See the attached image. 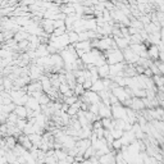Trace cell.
Segmentation results:
<instances>
[{
	"mask_svg": "<svg viewBox=\"0 0 164 164\" xmlns=\"http://www.w3.org/2000/svg\"><path fill=\"white\" fill-rule=\"evenodd\" d=\"M104 55L106 58V63L109 65L112 64H118V63H123L124 62V57L122 50L119 49H109L104 53Z\"/></svg>",
	"mask_w": 164,
	"mask_h": 164,
	"instance_id": "obj_1",
	"label": "cell"
},
{
	"mask_svg": "<svg viewBox=\"0 0 164 164\" xmlns=\"http://www.w3.org/2000/svg\"><path fill=\"white\" fill-rule=\"evenodd\" d=\"M80 100L87 105H91V104H100L101 99H100V95L92 91V90H87L82 96H80Z\"/></svg>",
	"mask_w": 164,
	"mask_h": 164,
	"instance_id": "obj_2",
	"label": "cell"
},
{
	"mask_svg": "<svg viewBox=\"0 0 164 164\" xmlns=\"http://www.w3.org/2000/svg\"><path fill=\"white\" fill-rule=\"evenodd\" d=\"M112 113L114 119H124L126 122H128V117H127V108L121 105H113L112 106Z\"/></svg>",
	"mask_w": 164,
	"mask_h": 164,
	"instance_id": "obj_3",
	"label": "cell"
},
{
	"mask_svg": "<svg viewBox=\"0 0 164 164\" xmlns=\"http://www.w3.org/2000/svg\"><path fill=\"white\" fill-rule=\"evenodd\" d=\"M73 46L76 48V50H77V53H78L80 58L83 55V54H86V53H90V51L94 49V48H92V44H91V41H78L77 44H74Z\"/></svg>",
	"mask_w": 164,
	"mask_h": 164,
	"instance_id": "obj_4",
	"label": "cell"
},
{
	"mask_svg": "<svg viewBox=\"0 0 164 164\" xmlns=\"http://www.w3.org/2000/svg\"><path fill=\"white\" fill-rule=\"evenodd\" d=\"M122 53H123V57H124V62L127 64H137V62L140 60V57L129 46L127 49L122 50Z\"/></svg>",
	"mask_w": 164,
	"mask_h": 164,
	"instance_id": "obj_5",
	"label": "cell"
},
{
	"mask_svg": "<svg viewBox=\"0 0 164 164\" xmlns=\"http://www.w3.org/2000/svg\"><path fill=\"white\" fill-rule=\"evenodd\" d=\"M126 62L123 63H118V64H112L110 65V76L109 78H114L117 76H122L123 77V71H124V67H126Z\"/></svg>",
	"mask_w": 164,
	"mask_h": 164,
	"instance_id": "obj_6",
	"label": "cell"
},
{
	"mask_svg": "<svg viewBox=\"0 0 164 164\" xmlns=\"http://www.w3.org/2000/svg\"><path fill=\"white\" fill-rule=\"evenodd\" d=\"M118 154L117 150H113L108 154L103 155L99 158V164H117V159H115V155Z\"/></svg>",
	"mask_w": 164,
	"mask_h": 164,
	"instance_id": "obj_7",
	"label": "cell"
},
{
	"mask_svg": "<svg viewBox=\"0 0 164 164\" xmlns=\"http://www.w3.org/2000/svg\"><path fill=\"white\" fill-rule=\"evenodd\" d=\"M131 109H134L135 112H141V110H144L145 108V104H144V100L143 99H140V97H131V101H129V106Z\"/></svg>",
	"mask_w": 164,
	"mask_h": 164,
	"instance_id": "obj_8",
	"label": "cell"
},
{
	"mask_svg": "<svg viewBox=\"0 0 164 164\" xmlns=\"http://www.w3.org/2000/svg\"><path fill=\"white\" fill-rule=\"evenodd\" d=\"M112 92L118 97V100L121 101V104H123L127 99H129V96H128V94H127V91H126V87L118 86V87H115V89H114Z\"/></svg>",
	"mask_w": 164,
	"mask_h": 164,
	"instance_id": "obj_9",
	"label": "cell"
},
{
	"mask_svg": "<svg viewBox=\"0 0 164 164\" xmlns=\"http://www.w3.org/2000/svg\"><path fill=\"white\" fill-rule=\"evenodd\" d=\"M99 115L103 118H113V113H112V106L106 105L104 103L99 104Z\"/></svg>",
	"mask_w": 164,
	"mask_h": 164,
	"instance_id": "obj_10",
	"label": "cell"
},
{
	"mask_svg": "<svg viewBox=\"0 0 164 164\" xmlns=\"http://www.w3.org/2000/svg\"><path fill=\"white\" fill-rule=\"evenodd\" d=\"M121 140H122L123 146H129L132 143H135L137 138H136V135H135L134 131H127V132L123 134V136H122Z\"/></svg>",
	"mask_w": 164,
	"mask_h": 164,
	"instance_id": "obj_11",
	"label": "cell"
},
{
	"mask_svg": "<svg viewBox=\"0 0 164 164\" xmlns=\"http://www.w3.org/2000/svg\"><path fill=\"white\" fill-rule=\"evenodd\" d=\"M54 22L55 21H53V19H46V18H44L41 22H40V26L42 27V30L46 32V34L51 35L54 30H55V27H54Z\"/></svg>",
	"mask_w": 164,
	"mask_h": 164,
	"instance_id": "obj_12",
	"label": "cell"
},
{
	"mask_svg": "<svg viewBox=\"0 0 164 164\" xmlns=\"http://www.w3.org/2000/svg\"><path fill=\"white\" fill-rule=\"evenodd\" d=\"M17 140H18V144H21L22 146H23L25 149H27L28 151H31L32 149H34V144L31 143V140H30V137H28L27 135L22 134Z\"/></svg>",
	"mask_w": 164,
	"mask_h": 164,
	"instance_id": "obj_13",
	"label": "cell"
},
{
	"mask_svg": "<svg viewBox=\"0 0 164 164\" xmlns=\"http://www.w3.org/2000/svg\"><path fill=\"white\" fill-rule=\"evenodd\" d=\"M40 91H44L42 89V85L40 81H32L28 86H27V94L31 96L34 92H40Z\"/></svg>",
	"mask_w": 164,
	"mask_h": 164,
	"instance_id": "obj_14",
	"label": "cell"
},
{
	"mask_svg": "<svg viewBox=\"0 0 164 164\" xmlns=\"http://www.w3.org/2000/svg\"><path fill=\"white\" fill-rule=\"evenodd\" d=\"M148 54H149V59H151L152 62L159 60V54H160L159 46H158V45H151V46L148 49Z\"/></svg>",
	"mask_w": 164,
	"mask_h": 164,
	"instance_id": "obj_15",
	"label": "cell"
},
{
	"mask_svg": "<svg viewBox=\"0 0 164 164\" xmlns=\"http://www.w3.org/2000/svg\"><path fill=\"white\" fill-rule=\"evenodd\" d=\"M138 76L136 71V65L135 64H126L124 71H123V77H136Z\"/></svg>",
	"mask_w": 164,
	"mask_h": 164,
	"instance_id": "obj_16",
	"label": "cell"
},
{
	"mask_svg": "<svg viewBox=\"0 0 164 164\" xmlns=\"http://www.w3.org/2000/svg\"><path fill=\"white\" fill-rule=\"evenodd\" d=\"M26 108L31 109V110H35V112H41V104L39 103L37 99H35V97L30 96V99L26 104Z\"/></svg>",
	"mask_w": 164,
	"mask_h": 164,
	"instance_id": "obj_17",
	"label": "cell"
},
{
	"mask_svg": "<svg viewBox=\"0 0 164 164\" xmlns=\"http://www.w3.org/2000/svg\"><path fill=\"white\" fill-rule=\"evenodd\" d=\"M97 72H99V77L101 80L108 78L109 76H110V65L106 63V64L101 65V67H97Z\"/></svg>",
	"mask_w": 164,
	"mask_h": 164,
	"instance_id": "obj_18",
	"label": "cell"
},
{
	"mask_svg": "<svg viewBox=\"0 0 164 164\" xmlns=\"http://www.w3.org/2000/svg\"><path fill=\"white\" fill-rule=\"evenodd\" d=\"M114 41L117 42V46L119 50H124L129 46V40L126 37H114Z\"/></svg>",
	"mask_w": 164,
	"mask_h": 164,
	"instance_id": "obj_19",
	"label": "cell"
},
{
	"mask_svg": "<svg viewBox=\"0 0 164 164\" xmlns=\"http://www.w3.org/2000/svg\"><path fill=\"white\" fill-rule=\"evenodd\" d=\"M36 54H37V58L49 57L50 53H49V50H48V45H44V44H41V45L36 49Z\"/></svg>",
	"mask_w": 164,
	"mask_h": 164,
	"instance_id": "obj_20",
	"label": "cell"
},
{
	"mask_svg": "<svg viewBox=\"0 0 164 164\" xmlns=\"http://www.w3.org/2000/svg\"><path fill=\"white\" fill-rule=\"evenodd\" d=\"M101 122H103V127L106 131H113L115 128V126H114V118H103Z\"/></svg>",
	"mask_w": 164,
	"mask_h": 164,
	"instance_id": "obj_21",
	"label": "cell"
},
{
	"mask_svg": "<svg viewBox=\"0 0 164 164\" xmlns=\"http://www.w3.org/2000/svg\"><path fill=\"white\" fill-rule=\"evenodd\" d=\"M14 113L18 115V118L27 119V108H26V106H19V105H17Z\"/></svg>",
	"mask_w": 164,
	"mask_h": 164,
	"instance_id": "obj_22",
	"label": "cell"
},
{
	"mask_svg": "<svg viewBox=\"0 0 164 164\" xmlns=\"http://www.w3.org/2000/svg\"><path fill=\"white\" fill-rule=\"evenodd\" d=\"M91 90L92 91H95V92H101V91H104L105 90V86H104V81L100 78V80H97L94 85H92V87H91Z\"/></svg>",
	"mask_w": 164,
	"mask_h": 164,
	"instance_id": "obj_23",
	"label": "cell"
},
{
	"mask_svg": "<svg viewBox=\"0 0 164 164\" xmlns=\"http://www.w3.org/2000/svg\"><path fill=\"white\" fill-rule=\"evenodd\" d=\"M4 158L7 159V162H8L9 164H13V163H16V162L18 160V158H17V155L14 154L13 150H8V151L5 152V157H4Z\"/></svg>",
	"mask_w": 164,
	"mask_h": 164,
	"instance_id": "obj_24",
	"label": "cell"
},
{
	"mask_svg": "<svg viewBox=\"0 0 164 164\" xmlns=\"http://www.w3.org/2000/svg\"><path fill=\"white\" fill-rule=\"evenodd\" d=\"M67 34H68V37H69L71 45H74V44H77L80 41V34H77V32L69 31V32H67Z\"/></svg>",
	"mask_w": 164,
	"mask_h": 164,
	"instance_id": "obj_25",
	"label": "cell"
},
{
	"mask_svg": "<svg viewBox=\"0 0 164 164\" xmlns=\"http://www.w3.org/2000/svg\"><path fill=\"white\" fill-rule=\"evenodd\" d=\"M64 34H67V27L55 28V30H54V32L51 34V37H59V36H63Z\"/></svg>",
	"mask_w": 164,
	"mask_h": 164,
	"instance_id": "obj_26",
	"label": "cell"
},
{
	"mask_svg": "<svg viewBox=\"0 0 164 164\" xmlns=\"http://www.w3.org/2000/svg\"><path fill=\"white\" fill-rule=\"evenodd\" d=\"M73 91H74V95H77L78 97L82 96V95L86 92L83 85H81V83H77V85H76V87H74V90H73Z\"/></svg>",
	"mask_w": 164,
	"mask_h": 164,
	"instance_id": "obj_27",
	"label": "cell"
},
{
	"mask_svg": "<svg viewBox=\"0 0 164 164\" xmlns=\"http://www.w3.org/2000/svg\"><path fill=\"white\" fill-rule=\"evenodd\" d=\"M96 155V149L91 145L89 149H87L86 150V152H85V154H83V157H85V159H90L91 157H95Z\"/></svg>",
	"mask_w": 164,
	"mask_h": 164,
	"instance_id": "obj_28",
	"label": "cell"
},
{
	"mask_svg": "<svg viewBox=\"0 0 164 164\" xmlns=\"http://www.w3.org/2000/svg\"><path fill=\"white\" fill-rule=\"evenodd\" d=\"M127 122L124 121V119H114V126L117 129H122L124 131V127H126Z\"/></svg>",
	"mask_w": 164,
	"mask_h": 164,
	"instance_id": "obj_29",
	"label": "cell"
},
{
	"mask_svg": "<svg viewBox=\"0 0 164 164\" xmlns=\"http://www.w3.org/2000/svg\"><path fill=\"white\" fill-rule=\"evenodd\" d=\"M78 100H80V97L77 95H73L71 97H64V103L68 104V105H73L74 103H77Z\"/></svg>",
	"mask_w": 164,
	"mask_h": 164,
	"instance_id": "obj_30",
	"label": "cell"
},
{
	"mask_svg": "<svg viewBox=\"0 0 164 164\" xmlns=\"http://www.w3.org/2000/svg\"><path fill=\"white\" fill-rule=\"evenodd\" d=\"M55 157L58 158V160H65L67 157H68V152L63 151L62 149L60 150H55Z\"/></svg>",
	"mask_w": 164,
	"mask_h": 164,
	"instance_id": "obj_31",
	"label": "cell"
},
{
	"mask_svg": "<svg viewBox=\"0 0 164 164\" xmlns=\"http://www.w3.org/2000/svg\"><path fill=\"white\" fill-rule=\"evenodd\" d=\"M110 134L113 135V137H114V140H119V138H122V136H123V134H124V131H122V129H117V128H114L113 131H110Z\"/></svg>",
	"mask_w": 164,
	"mask_h": 164,
	"instance_id": "obj_32",
	"label": "cell"
},
{
	"mask_svg": "<svg viewBox=\"0 0 164 164\" xmlns=\"http://www.w3.org/2000/svg\"><path fill=\"white\" fill-rule=\"evenodd\" d=\"M149 68L151 69V72H152V73H154V76H163V74H162V72L159 71V68H158V65H157L154 62H152V63L150 64V67H149Z\"/></svg>",
	"mask_w": 164,
	"mask_h": 164,
	"instance_id": "obj_33",
	"label": "cell"
},
{
	"mask_svg": "<svg viewBox=\"0 0 164 164\" xmlns=\"http://www.w3.org/2000/svg\"><path fill=\"white\" fill-rule=\"evenodd\" d=\"M115 159H117V164H127L123 154H122V151H118V154L115 155Z\"/></svg>",
	"mask_w": 164,
	"mask_h": 164,
	"instance_id": "obj_34",
	"label": "cell"
},
{
	"mask_svg": "<svg viewBox=\"0 0 164 164\" xmlns=\"http://www.w3.org/2000/svg\"><path fill=\"white\" fill-rule=\"evenodd\" d=\"M113 148H114V150H117V151H121V150H122V148H123L122 140H121V138H119V140H114V143H113Z\"/></svg>",
	"mask_w": 164,
	"mask_h": 164,
	"instance_id": "obj_35",
	"label": "cell"
},
{
	"mask_svg": "<svg viewBox=\"0 0 164 164\" xmlns=\"http://www.w3.org/2000/svg\"><path fill=\"white\" fill-rule=\"evenodd\" d=\"M89 110L91 113H94L95 115H99V104H91L89 106Z\"/></svg>",
	"mask_w": 164,
	"mask_h": 164,
	"instance_id": "obj_36",
	"label": "cell"
},
{
	"mask_svg": "<svg viewBox=\"0 0 164 164\" xmlns=\"http://www.w3.org/2000/svg\"><path fill=\"white\" fill-rule=\"evenodd\" d=\"M54 27L55 28H62V27H65V21L64 19H58L54 22Z\"/></svg>",
	"mask_w": 164,
	"mask_h": 164,
	"instance_id": "obj_37",
	"label": "cell"
},
{
	"mask_svg": "<svg viewBox=\"0 0 164 164\" xmlns=\"http://www.w3.org/2000/svg\"><path fill=\"white\" fill-rule=\"evenodd\" d=\"M100 128H104L103 127V122L101 121H96L92 123V131H96V129H100Z\"/></svg>",
	"mask_w": 164,
	"mask_h": 164,
	"instance_id": "obj_38",
	"label": "cell"
},
{
	"mask_svg": "<svg viewBox=\"0 0 164 164\" xmlns=\"http://www.w3.org/2000/svg\"><path fill=\"white\" fill-rule=\"evenodd\" d=\"M144 74H145V76H148V77H154V73L151 72V69H150V68H146Z\"/></svg>",
	"mask_w": 164,
	"mask_h": 164,
	"instance_id": "obj_39",
	"label": "cell"
},
{
	"mask_svg": "<svg viewBox=\"0 0 164 164\" xmlns=\"http://www.w3.org/2000/svg\"><path fill=\"white\" fill-rule=\"evenodd\" d=\"M138 4H149V0H136Z\"/></svg>",
	"mask_w": 164,
	"mask_h": 164,
	"instance_id": "obj_40",
	"label": "cell"
},
{
	"mask_svg": "<svg viewBox=\"0 0 164 164\" xmlns=\"http://www.w3.org/2000/svg\"><path fill=\"white\" fill-rule=\"evenodd\" d=\"M13 164H21V163H19V162L17 160V162H16V163H13Z\"/></svg>",
	"mask_w": 164,
	"mask_h": 164,
	"instance_id": "obj_41",
	"label": "cell"
},
{
	"mask_svg": "<svg viewBox=\"0 0 164 164\" xmlns=\"http://www.w3.org/2000/svg\"><path fill=\"white\" fill-rule=\"evenodd\" d=\"M73 164H80V163H76V162H74V163H73Z\"/></svg>",
	"mask_w": 164,
	"mask_h": 164,
	"instance_id": "obj_42",
	"label": "cell"
}]
</instances>
